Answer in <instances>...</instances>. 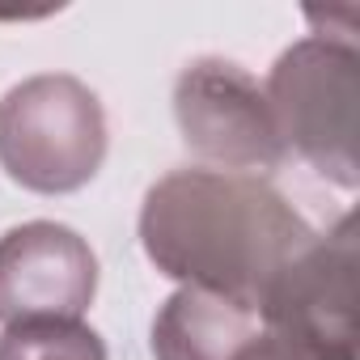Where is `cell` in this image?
Masks as SVG:
<instances>
[{"mask_svg": "<svg viewBox=\"0 0 360 360\" xmlns=\"http://www.w3.org/2000/svg\"><path fill=\"white\" fill-rule=\"evenodd\" d=\"M309 238V221L259 174L174 169L140 208V246L161 276L255 309Z\"/></svg>", "mask_w": 360, "mask_h": 360, "instance_id": "cell-1", "label": "cell"}, {"mask_svg": "<svg viewBox=\"0 0 360 360\" xmlns=\"http://www.w3.org/2000/svg\"><path fill=\"white\" fill-rule=\"evenodd\" d=\"M284 153H297L326 183L352 191L360 178V51L356 39L309 34L292 43L267 85Z\"/></svg>", "mask_w": 360, "mask_h": 360, "instance_id": "cell-2", "label": "cell"}, {"mask_svg": "<svg viewBox=\"0 0 360 360\" xmlns=\"http://www.w3.org/2000/svg\"><path fill=\"white\" fill-rule=\"evenodd\" d=\"M106 161V110L68 72L26 77L0 98V165L18 187L68 195Z\"/></svg>", "mask_w": 360, "mask_h": 360, "instance_id": "cell-3", "label": "cell"}, {"mask_svg": "<svg viewBox=\"0 0 360 360\" xmlns=\"http://www.w3.org/2000/svg\"><path fill=\"white\" fill-rule=\"evenodd\" d=\"M263 330L297 360H356V217L314 233L267 284L259 301Z\"/></svg>", "mask_w": 360, "mask_h": 360, "instance_id": "cell-4", "label": "cell"}, {"mask_svg": "<svg viewBox=\"0 0 360 360\" xmlns=\"http://www.w3.org/2000/svg\"><path fill=\"white\" fill-rule=\"evenodd\" d=\"M174 119L187 148L225 174L276 169L288 153L276 136L263 85L233 60H191L174 81Z\"/></svg>", "mask_w": 360, "mask_h": 360, "instance_id": "cell-5", "label": "cell"}, {"mask_svg": "<svg viewBox=\"0 0 360 360\" xmlns=\"http://www.w3.org/2000/svg\"><path fill=\"white\" fill-rule=\"evenodd\" d=\"M98 292V255L60 221L0 233V322L81 318Z\"/></svg>", "mask_w": 360, "mask_h": 360, "instance_id": "cell-6", "label": "cell"}, {"mask_svg": "<svg viewBox=\"0 0 360 360\" xmlns=\"http://www.w3.org/2000/svg\"><path fill=\"white\" fill-rule=\"evenodd\" d=\"M263 335L259 309L204 288H178L153 318L157 360H238Z\"/></svg>", "mask_w": 360, "mask_h": 360, "instance_id": "cell-7", "label": "cell"}, {"mask_svg": "<svg viewBox=\"0 0 360 360\" xmlns=\"http://www.w3.org/2000/svg\"><path fill=\"white\" fill-rule=\"evenodd\" d=\"M0 360H106V343L81 318H30L5 326Z\"/></svg>", "mask_w": 360, "mask_h": 360, "instance_id": "cell-8", "label": "cell"}, {"mask_svg": "<svg viewBox=\"0 0 360 360\" xmlns=\"http://www.w3.org/2000/svg\"><path fill=\"white\" fill-rule=\"evenodd\" d=\"M238 360H297V356H292V352H284V347H280V343L263 330V335H259V339H255L242 356H238Z\"/></svg>", "mask_w": 360, "mask_h": 360, "instance_id": "cell-9", "label": "cell"}]
</instances>
